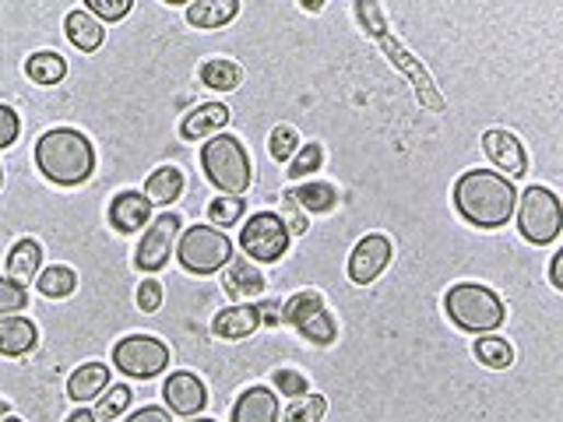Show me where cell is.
I'll return each mask as SVG.
<instances>
[{
  "label": "cell",
  "mask_w": 563,
  "mask_h": 422,
  "mask_svg": "<svg viewBox=\"0 0 563 422\" xmlns=\"http://www.w3.org/2000/svg\"><path fill=\"white\" fill-rule=\"evenodd\" d=\"M176 261L191 275H215L233 261V240L215 226H191L176 240Z\"/></svg>",
  "instance_id": "cell-5"
},
{
  "label": "cell",
  "mask_w": 563,
  "mask_h": 422,
  "mask_svg": "<svg viewBox=\"0 0 563 422\" xmlns=\"http://www.w3.org/2000/svg\"><path fill=\"white\" fill-rule=\"evenodd\" d=\"M202 169L215 191H222L229 197H240L251 191V180H254V166L251 156L240 138L233 134H215L211 141L202 145Z\"/></svg>",
  "instance_id": "cell-4"
},
{
  "label": "cell",
  "mask_w": 563,
  "mask_h": 422,
  "mask_svg": "<svg viewBox=\"0 0 563 422\" xmlns=\"http://www.w3.org/2000/svg\"><path fill=\"white\" fill-rule=\"evenodd\" d=\"M39 272H43V247H39V240L25 236V240H19L8 253V278L19 285H28L39 278Z\"/></svg>",
  "instance_id": "cell-21"
},
{
  "label": "cell",
  "mask_w": 563,
  "mask_h": 422,
  "mask_svg": "<svg viewBox=\"0 0 563 422\" xmlns=\"http://www.w3.org/2000/svg\"><path fill=\"white\" fill-rule=\"evenodd\" d=\"M68 422H99V419H95V412H89V409H78V412L68 415Z\"/></svg>",
  "instance_id": "cell-44"
},
{
  "label": "cell",
  "mask_w": 563,
  "mask_h": 422,
  "mask_svg": "<svg viewBox=\"0 0 563 422\" xmlns=\"http://www.w3.org/2000/svg\"><path fill=\"white\" fill-rule=\"evenodd\" d=\"M356 19L363 22V28H367L370 36H377L380 43H384L391 64H394V67H402V71H405L412 81H416V95L423 99V103H426V106H434V110H444V99L434 92V81H429V75L405 54V49H402L399 43H394V39L388 36V32H384V14H380V8L370 4V0H359V4H356Z\"/></svg>",
  "instance_id": "cell-8"
},
{
  "label": "cell",
  "mask_w": 563,
  "mask_h": 422,
  "mask_svg": "<svg viewBox=\"0 0 563 422\" xmlns=\"http://www.w3.org/2000/svg\"><path fill=\"white\" fill-rule=\"evenodd\" d=\"M36 289L46 299H68L78 289V272L68 264H54V267H43L39 278H36Z\"/></svg>",
  "instance_id": "cell-29"
},
{
  "label": "cell",
  "mask_w": 563,
  "mask_h": 422,
  "mask_svg": "<svg viewBox=\"0 0 563 422\" xmlns=\"http://www.w3.org/2000/svg\"><path fill=\"white\" fill-rule=\"evenodd\" d=\"M560 267H563V253H553V261H550V285H553V289H563Z\"/></svg>",
  "instance_id": "cell-43"
},
{
  "label": "cell",
  "mask_w": 563,
  "mask_h": 422,
  "mask_svg": "<svg viewBox=\"0 0 563 422\" xmlns=\"http://www.w3.org/2000/svg\"><path fill=\"white\" fill-rule=\"evenodd\" d=\"M39 345V328L28 317H0V356L22 360Z\"/></svg>",
  "instance_id": "cell-18"
},
{
  "label": "cell",
  "mask_w": 563,
  "mask_h": 422,
  "mask_svg": "<svg viewBox=\"0 0 563 422\" xmlns=\"http://www.w3.org/2000/svg\"><path fill=\"white\" fill-rule=\"evenodd\" d=\"M272 384H275V391L286 395V398H303V395H310V380L300 374V369H292V366H278L275 374H272Z\"/></svg>",
  "instance_id": "cell-36"
},
{
  "label": "cell",
  "mask_w": 563,
  "mask_h": 422,
  "mask_svg": "<svg viewBox=\"0 0 563 422\" xmlns=\"http://www.w3.org/2000/svg\"><path fill=\"white\" fill-rule=\"evenodd\" d=\"M282 223H286V229H289V236L292 232H307V218H303V212H300V205H296V197H292V191H286L282 194Z\"/></svg>",
  "instance_id": "cell-39"
},
{
  "label": "cell",
  "mask_w": 563,
  "mask_h": 422,
  "mask_svg": "<svg viewBox=\"0 0 563 422\" xmlns=\"http://www.w3.org/2000/svg\"><path fill=\"white\" fill-rule=\"evenodd\" d=\"M180 226H184V218H180L176 212H165V215H159L156 223L145 229L141 243H138V250H135L138 272L156 275V272H162L165 264H170V253H176Z\"/></svg>",
  "instance_id": "cell-11"
},
{
  "label": "cell",
  "mask_w": 563,
  "mask_h": 422,
  "mask_svg": "<svg viewBox=\"0 0 563 422\" xmlns=\"http://www.w3.org/2000/svg\"><path fill=\"white\" fill-rule=\"evenodd\" d=\"M0 187H4V166H0Z\"/></svg>",
  "instance_id": "cell-48"
},
{
  "label": "cell",
  "mask_w": 563,
  "mask_h": 422,
  "mask_svg": "<svg viewBox=\"0 0 563 422\" xmlns=\"http://www.w3.org/2000/svg\"><path fill=\"white\" fill-rule=\"evenodd\" d=\"M197 78H202L205 89H215V92H233L240 89V81H243V71H240V64L233 60H226V57H211L202 64V71H197Z\"/></svg>",
  "instance_id": "cell-26"
},
{
  "label": "cell",
  "mask_w": 563,
  "mask_h": 422,
  "mask_svg": "<svg viewBox=\"0 0 563 422\" xmlns=\"http://www.w3.org/2000/svg\"><path fill=\"white\" fill-rule=\"evenodd\" d=\"M138 307H141L145 313H156V310L162 307V282H159V278H145V282L138 285Z\"/></svg>",
  "instance_id": "cell-41"
},
{
  "label": "cell",
  "mask_w": 563,
  "mask_h": 422,
  "mask_svg": "<svg viewBox=\"0 0 563 422\" xmlns=\"http://www.w3.org/2000/svg\"><path fill=\"white\" fill-rule=\"evenodd\" d=\"M106 387H110V366L106 363H85L68 377V398L78 404H89L103 395Z\"/></svg>",
  "instance_id": "cell-22"
},
{
  "label": "cell",
  "mask_w": 563,
  "mask_h": 422,
  "mask_svg": "<svg viewBox=\"0 0 563 422\" xmlns=\"http://www.w3.org/2000/svg\"><path fill=\"white\" fill-rule=\"evenodd\" d=\"M257 328H261V307H254V303L226 307L211 320V334L222 338V342H243V338H251Z\"/></svg>",
  "instance_id": "cell-16"
},
{
  "label": "cell",
  "mask_w": 563,
  "mask_h": 422,
  "mask_svg": "<svg viewBox=\"0 0 563 422\" xmlns=\"http://www.w3.org/2000/svg\"><path fill=\"white\" fill-rule=\"evenodd\" d=\"M292 197H296V205H300L303 212H310V215H328V212H335V205H338V191L331 187V183H321V180L303 183L300 191H292Z\"/></svg>",
  "instance_id": "cell-28"
},
{
  "label": "cell",
  "mask_w": 563,
  "mask_h": 422,
  "mask_svg": "<svg viewBox=\"0 0 563 422\" xmlns=\"http://www.w3.org/2000/svg\"><path fill=\"white\" fill-rule=\"evenodd\" d=\"M0 422H22L19 415H4V419H0Z\"/></svg>",
  "instance_id": "cell-47"
},
{
  "label": "cell",
  "mask_w": 563,
  "mask_h": 422,
  "mask_svg": "<svg viewBox=\"0 0 563 422\" xmlns=\"http://www.w3.org/2000/svg\"><path fill=\"white\" fill-rule=\"evenodd\" d=\"M240 14V0H194L187 4V22L194 28H226Z\"/></svg>",
  "instance_id": "cell-24"
},
{
  "label": "cell",
  "mask_w": 563,
  "mask_h": 422,
  "mask_svg": "<svg viewBox=\"0 0 563 422\" xmlns=\"http://www.w3.org/2000/svg\"><path fill=\"white\" fill-rule=\"evenodd\" d=\"M282 320L300 331V338H307L310 345H331L338 338L335 317L324 307V296L318 289L296 293L286 307H282Z\"/></svg>",
  "instance_id": "cell-9"
},
{
  "label": "cell",
  "mask_w": 563,
  "mask_h": 422,
  "mask_svg": "<svg viewBox=\"0 0 563 422\" xmlns=\"http://www.w3.org/2000/svg\"><path fill=\"white\" fill-rule=\"evenodd\" d=\"M321 166H324V148H321L318 141H307V145H300V151H296V156L289 159L286 176H289V180H307V176L318 173Z\"/></svg>",
  "instance_id": "cell-31"
},
{
  "label": "cell",
  "mask_w": 563,
  "mask_h": 422,
  "mask_svg": "<svg viewBox=\"0 0 563 422\" xmlns=\"http://www.w3.org/2000/svg\"><path fill=\"white\" fill-rule=\"evenodd\" d=\"M518 229L528 243L536 247H550L556 243V236L563 232V208H560V197L550 187H528L525 194H518Z\"/></svg>",
  "instance_id": "cell-6"
},
{
  "label": "cell",
  "mask_w": 563,
  "mask_h": 422,
  "mask_svg": "<svg viewBox=\"0 0 563 422\" xmlns=\"http://www.w3.org/2000/svg\"><path fill=\"white\" fill-rule=\"evenodd\" d=\"M518 191L515 180H507L493 169H469L455 183V208L475 229H501L515 218Z\"/></svg>",
  "instance_id": "cell-1"
},
{
  "label": "cell",
  "mask_w": 563,
  "mask_h": 422,
  "mask_svg": "<svg viewBox=\"0 0 563 422\" xmlns=\"http://www.w3.org/2000/svg\"><path fill=\"white\" fill-rule=\"evenodd\" d=\"M444 313L451 317V324L469 331V334H490L507 320L504 299L493 289L479 282H458L444 296Z\"/></svg>",
  "instance_id": "cell-3"
},
{
  "label": "cell",
  "mask_w": 563,
  "mask_h": 422,
  "mask_svg": "<svg viewBox=\"0 0 563 422\" xmlns=\"http://www.w3.org/2000/svg\"><path fill=\"white\" fill-rule=\"evenodd\" d=\"M39 173L57 187H81L95 173V148L74 127H54L36 141Z\"/></svg>",
  "instance_id": "cell-2"
},
{
  "label": "cell",
  "mask_w": 563,
  "mask_h": 422,
  "mask_svg": "<svg viewBox=\"0 0 563 422\" xmlns=\"http://www.w3.org/2000/svg\"><path fill=\"white\" fill-rule=\"evenodd\" d=\"M243 212H246V201L243 197H215L211 205H208V223L215 226V229H229V226H237L240 218H243Z\"/></svg>",
  "instance_id": "cell-32"
},
{
  "label": "cell",
  "mask_w": 563,
  "mask_h": 422,
  "mask_svg": "<svg viewBox=\"0 0 563 422\" xmlns=\"http://www.w3.org/2000/svg\"><path fill=\"white\" fill-rule=\"evenodd\" d=\"M85 11L92 14V19H99V22H120V19H127L130 14V0H89L85 4Z\"/></svg>",
  "instance_id": "cell-38"
},
{
  "label": "cell",
  "mask_w": 563,
  "mask_h": 422,
  "mask_svg": "<svg viewBox=\"0 0 563 422\" xmlns=\"http://www.w3.org/2000/svg\"><path fill=\"white\" fill-rule=\"evenodd\" d=\"M25 75L36 84H60L68 75V60H64L57 49H39L25 60Z\"/></svg>",
  "instance_id": "cell-27"
},
{
  "label": "cell",
  "mask_w": 563,
  "mask_h": 422,
  "mask_svg": "<svg viewBox=\"0 0 563 422\" xmlns=\"http://www.w3.org/2000/svg\"><path fill=\"white\" fill-rule=\"evenodd\" d=\"M130 387L127 384H113V391H103L99 395V404H95V419L99 422H113V419H120L127 412V404H130Z\"/></svg>",
  "instance_id": "cell-34"
},
{
  "label": "cell",
  "mask_w": 563,
  "mask_h": 422,
  "mask_svg": "<svg viewBox=\"0 0 563 422\" xmlns=\"http://www.w3.org/2000/svg\"><path fill=\"white\" fill-rule=\"evenodd\" d=\"M162 401H165V409L176 412V415H202L205 412V404H208V387L202 377H194L187 374V369H180V374H170L162 384Z\"/></svg>",
  "instance_id": "cell-13"
},
{
  "label": "cell",
  "mask_w": 563,
  "mask_h": 422,
  "mask_svg": "<svg viewBox=\"0 0 563 422\" xmlns=\"http://www.w3.org/2000/svg\"><path fill=\"white\" fill-rule=\"evenodd\" d=\"M28 307V285L11 282L8 275L0 278V317H14Z\"/></svg>",
  "instance_id": "cell-37"
},
{
  "label": "cell",
  "mask_w": 563,
  "mask_h": 422,
  "mask_svg": "<svg viewBox=\"0 0 563 422\" xmlns=\"http://www.w3.org/2000/svg\"><path fill=\"white\" fill-rule=\"evenodd\" d=\"M475 360L490 366V369H507L510 363H515V349L507 345V338H496V334H486V338H475Z\"/></svg>",
  "instance_id": "cell-30"
},
{
  "label": "cell",
  "mask_w": 563,
  "mask_h": 422,
  "mask_svg": "<svg viewBox=\"0 0 563 422\" xmlns=\"http://www.w3.org/2000/svg\"><path fill=\"white\" fill-rule=\"evenodd\" d=\"M229 121H233V110H229L226 103H202L180 121V138L184 141L215 138L222 127H229Z\"/></svg>",
  "instance_id": "cell-15"
},
{
  "label": "cell",
  "mask_w": 563,
  "mask_h": 422,
  "mask_svg": "<svg viewBox=\"0 0 563 422\" xmlns=\"http://www.w3.org/2000/svg\"><path fill=\"white\" fill-rule=\"evenodd\" d=\"M240 247L246 253V261L275 264L282 261V253L289 250V229L275 212H257L246 218V226L240 229Z\"/></svg>",
  "instance_id": "cell-10"
},
{
  "label": "cell",
  "mask_w": 563,
  "mask_h": 422,
  "mask_svg": "<svg viewBox=\"0 0 563 422\" xmlns=\"http://www.w3.org/2000/svg\"><path fill=\"white\" fill-rule=\"evenodd\" d=\"M4 415H11V404H8L4 398H0V419H4Z\"/></svg>",
  "instance_id": "cell-45"
},
{
  "label": "cell",
  "mask_w": 563,
  "mask_h": 422,
  "mask_svg": "<svg viewBox=\"0 0 563 422\" xmlns=\"http://www.w3.org/2000/svg\"><path fill=\"white\" fill-rule=\"evenodd\" d=\"M19 134H22L19 113H14L11 106H0V151L11 148L14 141H19Z\"/></svg>",
  "instance_id": "cell-40"
},
{
  "label": "cell",
  "mask_w": 563,
  "mask_h": 422,
  "mask_svg": "<svg viewBox=\"0 0 563 422\" xmlns=\"http://www.w3.org/2000/svg\"><path fill=\"white\" fill-rule=\"evenodd\" d=\"M394 258V247L384 232H370L353 247L349 253V282L353 285H370L388 272V264Z\"/></svg>",
  "instance_id": "cell-12"
},
{
  "label": "cell",
  "mask_w": 563,
  "mask_h": 422,
  "mask_svg": "<svg viewBox=\"0 0 563 422\" xmlns=\"http://www.w3.org/2000/svg\"><path fill=\"white\" fill-rule=\"evenodd\" d=\"M483 151H486V159L501 169V176H507V180H521L528 173L525 148L510 130H486L483 134Z\"/></svg>",
  "instance_id": "cell-14"
},
{
  "label": "cell",
  "mask_w": 563,
  "mask_h": 422,
  "mask_svg": "<svg viewBox=\"0 0 563 422\" xmlns=\"http://www.w3.org/2000/svg\"><path fill=\"white\" fill-rule=\"evenodd\" d=\"M300 134H296L289 124H278L275 130H272V138H268V151H272V159L275 162H286L289 166V159L296 156V151H300Z\"/></svg>",
  "instance_id": "cell-35"
},
{
  "label": "cell",
  "mask_w": 563,
  "mask_h": 422,
  "mask_svg": "<svg viewBox=\"0 0 563 422\" xmlns=\"http://www.w3.org/2000/svg\"><path fill=\"white\" fill-rule=\"evenodd\" d=\"M64 32H68L71 46L81 49V54H95L106 39V25L99 19H92L85 8H74L68 19H64Z\"/></svg>",
  "instance_id": "cell-20"
},
{
  "label": "cell",
  "mask_w": 563,
  "mask_h": 422,
  "mask_svg": "<svg viewBox=\"0 0 563 422\" xmlns=\"http://www.w3.org/2000/svg\"><path fill=\"white\" fill-rule=\"evenodd\" d=\"M148 218H152V201H148L141 191H124L113 197V205H110V226L117 229V232H138Z\"/></svg>",
  "instance_id": "cell-19"
},
{
  "label": "cell",
  "mask_w": 563,
  "mask_h": 422,
  "mask_svg": "<svg viewBox=\"0 0 563 422\" xmlns=\"http://www.w3.org/2000/svg\"><path fill=\"white\" fill-rule=\"evenodd\" d=\"M328 412V398L324 395H303L292 398V404L282 412V422H321Z\"/></svg>",
  "instance_id": "cell-33"
},
{
  "label": "cell",
  "mask_w": 563,
  "mask_h": 422,
  "mask_svg": "<svg viewBox=\"0 0 563 422\" xmlns=\"http://www.w3.org/2000/svg\"><path fill=\"white\" fill-rule=\"evenodd\" d=\"M184 169L176 166H159L152 176L145 180V197L152 201V205H173V201L184 197Z\"/></svg>",
  "instance_id": "cell-25"
},
{
  "label": "cell",
  "mask_w": 563,
  "mask_h": 422,
  "mask_svg": "<svg viewBox=\"0 0 563 422\" xmlns=\"http://www.w3.org/2000/svg\"><path fill=\"white\" fill-rule=\"evenodd\" d=\"M229 422H278V395L264 384L246 387L229 412Z\"/></svg>",
  "instance_id": "cell-17"
},
{
  "label": "cell",
  "mask_w": 563,
  "mask_h": 422,
  "mask_svg": "<svg viewBox=\"0 0 563 422\" xmlns=\"http://www.w3.org/2000/svg\"><path fill=\"white\" fill-rule=\"evenodd\" d=\"M124 422H170V412L159 409V404H145L135 415H127Z\"/></svg>",
  "instance_id": "cell-42"
},
{
  "label": "cell",
  "mask_w": 563,
  "mask_h": 422,
  "mask_svg": "<svg viewBox=\"0 0 563 422\" xmlns=\"http://www.w3.org/2000/svg\"><path fill=\"white\" fill-rule=\"evenodd\" d=\"M113 366H117L124 377L152 380L170 366V345L156 334H127L113 345Z\"/></svg>",
  "instance_id": "cell-7"
},
{
  "label": "cell",
  "mask_w": 563,
  "mask_h": 422,
  "mask_svg": "<svg viewBox=\"0 0 563 422\" xmlns=\"http://www.w3.org/2000/svg\"><path fill=\"white\" fill-rule=\"evenodd\" d=\"M222 289L233 299H254L257 293H264V275L254 267V261H246V258L229 261L226 275H222Z\"/></svg>",
  "instance_id": "cell-23"
},
{
  "label": "cell",
  "mask_w": 563,
  "mask_h": 422,
  "mask_svg": "<svg viewBox=\"0 0 563 422\" xmlns=\"http://www.w3.org/2000/svg\"><path fill=\"white\" fill-rule=\"evenodd\" d=\"M187 422H219V419H205V415H194V419H187Z\"/></svg>",
  "instance_id": "cell-46"
}]
</instances>
